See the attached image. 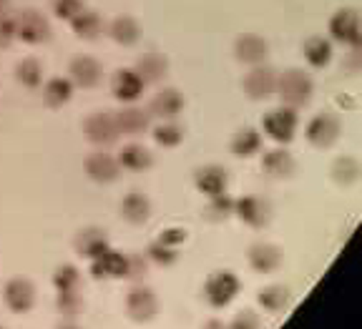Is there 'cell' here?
I'll use <instances>...</instances> for the list:
<instances>
[{
	"label": "cell",
	"instance_id": "obj_1",
	"mask_svg": "<svg viewBox=\"0 0 362 329\" xmlns=\"http://www.w3.org/2000/svg\"><path fill=\"white\" fill-rule=\"evenodd\" d=\"M277 93L282 98L284 106L289 108H302L310 103L312 93H315V83L312 78L300 68H289L282 76H277Z\"/></svg>",
	"mask_w": 362,
	"mask_h": 329
},
{
	"label": "cell",
	"instance_id": "obj_2",
	"mask_svg": "<svg viewBox=\"0 0 362 329\" xmlns=\"http://www.w3.org/2000/svg\"><path fill=\"white\" fill-rule=\"evenodd\" d=\"M13 23H16V38H21L28 46H40V43L51 40V23L45 20L43 13L21 11L13 18Z\"/></svg>",
	"mask_w": 362,
	"mask_h": 329
},
{
	"label": "cell",
	"instance_id": "obj_3",
	"mask_svg": "<svg viewBox=\"0 0 362 329\" xmlns=\"http://www.w3.org/2000/svg\"><path fill=\"white\" fill-rule=\"evenodd\" d=\"M239 294V277L229 269L209 274V279L204 282V297L211 306H226L232 304V299Z\"/></svg>",
	"mask_w": 362,
	"mask_h": 329
},
{
	"label": "cell",
	"instance_id": "obj_4",
	"mask_svg": "<svg viewBox=\"0 0 362 329\" xmlns=\"http://www.w3.org/2000/svg\"><path fill=\"white\" fill-rule=\"evenodd\" d=\"M297 124H300V119H297V111L289 106H279L274 108V111H269V114L262 119V126H264L267 136L272 138V141L277 143H289L294 138V133H297Z\"/></svg>",
	"mask_w": 362,
	"mask_h": 329
},
{
	"label": "cell",
	"instance_id": "obj_5",
	"mask_svg": "<svg viewBox=\"0 0 362 329\" xmlns=\"http://www.w3.org/2000/svg\"><path fill=\"white\" fill-rule=\"evenodd\" d=\"M360 16H357L355 8H339L329 18V33H332V38L350 48H360Z\"/></svg>",
	"mask_w": 362,
	"mask_h": 329
},
{
	"label": "cell",
	"instance_id": "obj_6",
	"mask_svg": "<svg viewBox=\"0 0 362 329\" xmlns=\"http://www.w3.org/2000/svg\"><path fill=\"white\" fill-rule=\"evenodd\" d=\"M83 131H86V136H88V141L96 143V146H113L121 136L113 114H106V111L90 114L83 124Z\"/></svg>",
	"mask_w": 362,
	"mask_h": 329
},
{
	"label": "cell",
	"instance_id": "obj_7",
	"mask_svg": "<svg viewBox=\"0 0 362 329\" xmlns=\"http://www.w3.org/2000/svg\"><path fill=\"white\" fill-rule=\"evenodd\" d=\"M242 88L249 98H255V101H262V98H269L272 93L277 91V73L259 63V66H252L247 76L242 80Z\"/></svg>",
	"mask_w": 362,
	"mask_h": 329
},
{
	"label": "cell",
	"instance_id": "obj_8",
	"mask_svg": "<svg viewBox=\"0 0 362 329\" xmlns=\"http://www.w3.org/2000/svg\"><path fill=\"white\" fill-rule=\"evenodd\" d=\"M158 312V297L148 287H134L126 294V314L134 322H151Z\"/></svg>",
	"mask_w": 362,
	"mask_h": 329
},
{
	"label": "cell",
	"instance_id": "obj_9",
	"mask_svg": "<svg viewBox=\"0 0 362 329\" xmlns=\"http://www.w3.org/2000/svg\"><path fill=\"white\" fill-rule=\"evenodd\" d=\"M234 214L242 219L244 224L255 229H262L272 216V206L262 196H242V199H234Z\"/></svg>",
	"mask_w": 362,
	"mask_h": 329
},
{
	"label": "cell",
	"instance_id": "obj_10",
	"mask_svg": "<svg viewBox=\"0 0 362 329\" xmlns=\"http://www.w3.org/2000/svg\"><path fill=\"white\" fill-rule=\"evenodd\" d=\"M307 138L312 146L329 148L339 138V119L332 114H317L307 126Z\"/></svg>",
	"mask_w": 362,
	"mask_h": 329
},
{
	"label": "cell",
	"instance_id": "obj_11",
	"mask_svg": "<svg viewBox=\"0 0 362 329\" xmlns=\"http://www.w3.org/2000/svg\"><path fill=\"white\" fill-rule=\"evenodd\" d=\"M234 56H237V61L244 63V66H259V63H264L267 56H269V43H267L262 35L244 33V35H239L237 43H234Z\"/></svg>",
	"mask_w": 362,
	"mask_h": 329
},
{
	"label": "cell",
	"instance_id": "obj_12",
	"mask_svg": "<svg viewBox=\"0 0 362 329\" xmlns=\"http://www.w3.org/2000/svg\"><path fill=\"white\" fill-rule=\"evenodd\" d=\"M6 304L11 306V312L16 314H25L33 309L35 304V287L28 282V279L23 277H16L6 284Z\"/></svg>",
	"mask_w": 362,
	"mask_h": 329
},
{
	"label": "cell",
	"instance_id": "obj_13",
	"mask_svg": "<svg viewBox=\"0 0 362 329\" xmlns=\"http://www.w3.org/2000/svg\"><path fill=\"white\" fill-rule=\"evenodd\" d=\"M86 174H88L96 184H111L119 179L121 164H119V159H113L111 153L96 151L86 159Z\"/></svg>",
	"mask_w": 362,
	"mask_h": 329
},
{
	"label": "cell",
	"instance_id": "obj_14",
	"mask_svg": "<svg viewBox=\"0 0 362 329\" xmlns=\"http://www.w3.org/2000/svg\"><path fill=\"white\" fill-rule=\"evenodd\" d=\"M90 274H93V279H124L126 254L113 251L108 246L103 254H98L96 259H90Z\"/></svg>",
	"mask_w": 362,
	"mask_h": 329
},
{
	"label": "cell",
	"instance_id": "obj_15",
	"mask_svg": "<svg viewBox=\"0 0 362 329\" xmlns=\"http://www.w3.org/2000/svg\"><path fill=\"white\" fill-rule=\"evenodd\" d=\"M184 111V96L176 88H164L148 103V116H156L161 121H174Z\"/></svg>",
	"mask_w": 362,
	"mask_h": 329
},
{
	"label": "cell",
	"instance_id": "obj_16",
	"mask_svg": "<svg viewBox=\"0 0 362 329\" xmlns=\"http://www.w3.org/2000/svg\"><path fill=\"white\" fill-rule=\"evenodd\" d=\"M144 85H146V83H144L141 76L136 73L134 68H121V71H116V73H113L111 91H113V96L119 98V101L131 103L144 93Z\"/></svg>",
	"mask_w": 362,
	"mask_h": 329
},
{
	"label": "cell",
	"instance_id": "obj_17",
	"mask_svg": "<svg viewBox=\"0 0 362 329\" xmlns=\"http://www.w3.org/2000/svg\"><path fill=\"white\" fill-rule=\"evenodd\" d=\"M71 83L81 88H96L101 83V63L90 56H76L71 61Z\"/></svg>",
	"mask_w": 362,
	"mask_h": 329
},
{
	"label": "cell",
	"instance_id": "obj_18",
	"mask_svg": "<svg viewBox=\"0 0 362 329\" xmlns=\"http://www.w3.org/2000/svg\"><path fill=\"white\" fill-rule=\"evenodd\" d=\"M194 184H197V189L204 193V196H216V193L226 191L229 174L216 164L202 166V169H197V174H194Z\"/></svg>",
	"mask_w": 362,
	"mask_h": 329
},
{
	"label": "cell",
	"instance_id": "obj_19",
	"mask_svg": "<svg viewBox=\"0 0 362 329\" xmlns=\"http://www.w3.org/2000/svg\"><path fill=\"white\" fill-rule=\"evenodd\" d=\"M76 251L86 259H96L98 254L108 249V234L98 227H88V229H81L76 234Z\"/></svg>",
	"mask_w": 362,
	"mask_h": 329
},
{
	"label": "cell",
	"instance_id": "obj_20",
	"mask_svg": "<svg viewBox=\"0 0 362 329\" xmlns=\"http://www.w3.org/2000/svg\"><path fill=\"white\" fill-rule=\"evenodd\" d=\"M249 264L252 269L259 274H269L282 264V251L279 246L267 244V241H259V244L249 246Z\"/></svg>",
	"mask_w": 362,
	"mask_h": 329
},
{
	"label": "cell",
	"instance_id": "obj_21",
	"mask_svg": "<svg viewBox=\"0 0 362 329\" xmlns=\"http://www.w3.org/2000/svg\"><path fill=\"white\" fill-rule=\"evenodd\" d=\"M113 119H116V126H119V133H126V136H139V133L148 131V124H151L148 111L136 106L121 108L119 114H113Z\"/></svg>",
	"mask_w": 362,
	"mask_h": 329
},
{
	"label": "cell",
	"instance_id": "obj_22",
	"mask_svg": "<svg viewBox=\"0 0 362 329\" xmlns=\"http://www.w3.org/2000/svg\"><path fill=\"white\" fill-rule=\"evenodd\" d=\"M121 216H124L129 224H144L148 222L151 216V201H148L146 193L141 191H131L121 199Z\"/></svg>",
	"mask_w": 362,
	"mask_h": 329
},
{
	"label": "cell",
	"instance_id": "obj_23",
	"mask_svg": "<svg viewBox=\"0 0 362 329\" xmlns=\"http://www.w3.org/2000/svg\"><path fill=\"white\" fill-rule=\"evenodd\" d=\"M134 71L141 76L144 83H158L169 73V61L164 56H158V53H146V56L139 58Z\"/></svg>",
	"mask_w": 362,
	"mask_h": 329
},
{
	"label": "cell",
	"instance_id": "obj_24",
	"mask_svg": "<svg viewBox=\"0 0 362 329\" xmlns=\"http://www.w3.org/2000/svg\"><path fill=\"white\" fill-rule=\"evenodd\" d=\"M262 169H264L267 177L274 179H284L294 171V159L287 148H272V151L264 153L262 159Z\"/></svg>",
	"mask_w": 362,
	"mask_h": 329
},
{
	"label": "cell",
	"instance_id": "obj_25",
	"mask_svg": "<svg viewBox=\"0 0 362 329\" xmlns=\"http://www.w3.org/2000/svg\"><path fill=\"white\" fill-rule=\"evenodd\" d=\"M119 164L129 171H146V169H151L153 156L141 143H129V146H124V151L119 153Z\"/></svg>",
	"mask_w": 362,
	"mask_h": 329
},
{
	"label": "cell",
	"instance_id": "obj_26",
	"mask_svg": "<svg viewBox=\"0 0 362 329\" xmlns=\"http://www.w3.org/2000/svg\"><path fill=\"white\" fill-rule=\"evenodd\" d=\"M108 33H111V38L119 46H134L136 40H139V35H141V28H139V23L131 16H119L111 20Z\"/></svg>",
	"mask_w": 362,
	"mask_h": 329
},
{
	"label": "cell",
	"instance_id": "obj_27",
	"mask_svg": "<svg viewBox=\"0 0 362 329\" xmlns=\"http://www.w3.org/2000/svg\"><path fill=\"white\" fill-rule=\"evenodd\" d=\"M71 25H74V33L83 40H93L103 33V18L96 11H86V8L71 20Z\"/></svg>",
	"mask_w": 362,
	"mask_h": 329
},
{
	"label": "cell",
	"instance_id": "obj_28",
	"mask_svg": "<svg viewBox=\"0 0 362 329\" xmlns=\"http://www.w3.org/2000/svg\"><path fill=\"white\" fill-rule=\"evenodd\" d=\"M302 51H305L307 63L315 66V68H322V66H327V63L332 61V43H329L327 38H322V35L307 38Z\"/></svg>",
	"mask_w": 362,
	"mask_h": 329
},
{
	"label": "cell",
	"instance_id": "obj_29",
	"mask_svg": "<svg viewBox=\"0 0 362 329\" xmlns=\"http://www.w3.org/2000/svg\"><path fill=\"white\" fill-rule=\"evenodd\" d=\"M257 301L264 306V312L279 314L282 309H287V304H289V289L284 284H269V287L259 289Z\"/></svg>",
	"mask_w": 362,
	"mask_h": 329
},
{
	"label": "cell",
	"instance_id": "obj_30",
	"mask_svg": "<svg viewBox=\"0 0 362 329\" xmlns=\"http://www.w3.org/2000/svg\"><path fill=\"white\" fill-rule=\"evenodd\" d=\"M71 96H74V83H71L68 78H61V76L51 78L43 88V98L51 108L66 106V103L71 101Z\"/></svg>",
	"mask_w": 362,
	"mask_h": 329
},
{
	"label": "cell",
	"instance_id": "obj_31",
	"mask_svg": "<svg viewBox=\"0 0 362 329\" xmlns=\"http://www.w3.org/2000/svg\"><path fill=\"white\" fill-rule=\"evenodd\" d=\"M262 148V133L257 128H239L232 138V151L234 156H242V159H249L255 156Z\"/></svg>",
	"mask_w": 362,
	"mask_h": 329
},
{
	"label": "cell",
	"instance_id": "obj_32",
	"mask_svg": "<svg viewBox=\"0 0 362 329\" xmlns=\"http://www.w3.org/2000/svg\"><path fill=\"white\" fill-rule=\"evenodd\" d=\"M234 214V199L229 193H216V196H209V204L204 209V216L209 219V222H224L229 216Z\"/></svg>",
	"mask_w": 362,
	"mask_h": 329
},
{
	"label": "cell",
	"instance_id": "obj_33",
	"mask_svg": "<svg viewBox=\"0 0 362 329\" xmlns=\"http://www.w3.org/2000/svg\"><path fill=\"white\" fill-rule=\"evenodd\" d=\"M357 177H360V164H357V159H352V156H339V159L334 161L332 179L339 186H350V184L357 181Z\"/></svg>",
	"mask_w": 362,
	"mask_h": 329
},
{
	"label": "cell",
	"instance_id": "obj_34",
	"mask_svg": "<svg viewBox=\"0 0 362 329\" xmlns=\"http://www.w3.org/2000/svg\"><path fill=\"white\" fill-rule=\"evenodd\" d=\"M16 78H18V83L25 85V88H38L40 80H43V68H40V63L35 61V58H25V61L18 63Z\"/></svg>",
	"mask_w": 362,
	"mask_h": 329
},
{
	"label": "cell",
	"instance_id": "obj_35",
	"mask_svg": "<svg viewBox=\"0 0 362 329\" xmlns=\"http://www.w3.org/2000/svg\"><path fill=\"white\" fill-rule=\"evenodd\" d=\"M181 138H184V128H181L179 124H174V121H164V124H158L156 128H153V141L164 148L179 146Z\"/></svg>",
	"mask_w": 362,
	"mask_h": 329
},
{
	"label": "cell",
	"instance_id": "obj_36",
	"mask_svg": "<svg viewBox=\"0 0 362 329\" xmlns=\"http://www.w3.org/2000/svg\"><path fill=\"white\" fill-rule=\"evenodd\" d=\"M53 284H56L58 292L81 289V272L74 264H63V267H58L56 274H53Z\"/></svg>",
	"mask_w": 362,
	"mask_h": 329
},
{
	"label": "cell",
	"instance_id": "obj_37",
	"mask_svg": "<svg viewBox=\"0 0 362 329\" xmlns=\"http://www.w3.org/2000/svg\"><path fill=\"white\" fill-rule=\"evenodd\" d=\"M146 256H148V261H153V264H158V267H171V264L179 259V251H176V246H169L156 239V241L148 244Z\"/></svg>",
	"mask_w": 362,
	"mask_h": 329
},
{
	"label": "cell",
	"instance_id": "obj_38",
	"mask_svg": "<svg viewBox=\"0 0 362 329\" xmlns=\"http://www.w3.org/2000/svg\"><path fill=\"white\" fill-rule=\"evenodd\" d=\"M56 306L63 317H78L83 312V297L78 294V289L74 292H58Z\"/></svg>",
	"mask_w": 362,
	"mask_h": 329
},
{
	"label": "cell",
	"instance_id": "obj_39",
	"mask_svg": "<svg viewBox=\"0 0 362 329\" xmlns=\"http://www.w3.org/2000/svg\"><path fill=\"white\" fill-rule=\"evenodd\" d=\"M146 277H148V256L139 254V251H134V254H126V274H124V279H129V282H144Z\"/></svg>",
	"mask_w": 362,
	"mask_h": 329
},
{
	"label": "cell",
	"instance_id": "obj_40",
	"mask_svg": "<svg viewBox=\"0 0 362 329\" xmlns=\"http://www.w3.org/2000/svg\"><path fill=\"white\" fill-rule=\"evenodd\" d=\"M83 8V0H53V13L61 20H74Z\"/></svg>",
	"mask_w": 362,
	"mask_h": 329
},
{
	"label": "cell",
	"instance_id": "obj_41",
	"mask_svg": "<svg viewBox=\"0 0 362 329\" xmlns=\"http://www.w3.org/2000/svg\"><path fill=\"white\" fill-rule=\"evenodd\" d=\"M229 329H262V319H259V314L252 312V309H242V312L234 314Z\"/></svg>",
	"mask_w": 362,
	"mask_h": 329
},
{
	"label": "cell",
	"instance_id": "obj_42",
	"mask_svg": "<svg viewBox=\"0 0 362 329\" xmlns=\"http://www.w3.org/2000/svg\"><path fill=\"white\" fill-rule=\"evenodd\" d=\"M16 38V23H13V18L6 16V13H0V48H8Z\"/></svg>",
	"mask_w": 362,
	"mask_h": 329
},
{
	"label": "cell",
	"instance_id": "obj_43",
	"mask_svg": "<svg viewBox=\"0 0 362 329\" xmlns=\"http://www.w3.org/2000/svg\"><path fill=\"white\" fill-rule=\"evenodd\" d=\"M158 241H164V244H169V246L184 244V241H187V229H179V227L164 229V232H161V237H158Z\"/></svg>",
	"mask_w": 362,
	"mask_h": 329
},
{
	"label": "cell",
	"instance_id": "obj_44",
	"mask_svg": "<svg viewBox=\"0 0 362 329\" xmlns=\"http://www.w3.org/2000/svg\"><path fill=\"white\" fill-rule=\"evenodd\" d=\"M56 329H83V327H81V324H76L74 317H68V319H63V322L58 324Z\"/></svg>",
	"mask_w": 362,
	"mask_h": 329
},
{
	"label": "cell",
	"instance_id": "obj_45",
	"mask_svg": "<svg viewBox=\"0 0 362 329\" xmlns=\"http://www.w3.org/2000/svg\"><path fill=\"white\" fill-rule=\"evenodd\" d=\"M202 329H229V324H224V322H219V319H209V322L204 324Z\"/></svg>",
	"mask_w": 362,
	"mask_h": 329
},
{
	"label": "cell",
	"instance_id": "obj_46",
	"mask_svg": "<svg viewBox=\"0 0 362 329\" xmlns=\"http://www.w3.org/2000/svg\"><path fill=\"white\" fill-rule=\"evenodd\" d=\"M6 8H8V0H0V13H6Z\"/></svg>",
	"mask_w": 362,
	"mask_h": 329
},
{
	"label": "cell",
	"instance_id": "obj_47",
	"mask_svg": "<svg viewBox=\"0 0 362 329\" xmlns=\"http://www.w3.org/2000/svg\"><path fill=\"white\" fill-rule=\"evenodd\" d=\"M0 329H6V327H0Z\"/></svg>",
	"mask_w": 362,
	"mask_h": 329
}]
</instances>
